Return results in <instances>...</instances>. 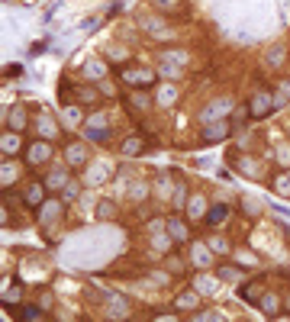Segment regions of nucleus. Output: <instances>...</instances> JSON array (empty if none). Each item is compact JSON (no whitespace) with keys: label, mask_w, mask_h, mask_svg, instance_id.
Instances as JSON below:
<instances>
[{"label":"nucleus","mask_w":290,"mask_h":322,"mask_svg":"<svg viewBox=\"0 0 290 322\" xmlns=\"http://www.w3.org/2000/svg\"><path fill=\"white\" fill-rule=\"evenodd\" d=\"M222 216H226V209H213V213H210V223H219V219H222Z\"/></svg>","instance_id":"f257e3e1"},{"label":"nucleus","mask_w":290,"mask_h":322,"mask_svg":"<svg viewBox=\"0 0 290 322\" xmlns=\"http://www.w3.org/2000/svg\"><path fill=\"white\" fill-rule=\"evenodd\" d=\"M171 232H174L177 238H184V235H187V232H184V226H181V223H171Z\"/></svg>","instance_id":"f03ea898"}]
</instances>
